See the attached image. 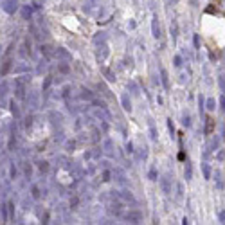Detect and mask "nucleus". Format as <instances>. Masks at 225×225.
I'll return each instance as SVG.
<instances>
[{
    "mask_svg": "<svg viewBox=\"0 0 225 225\" xmlns=\"http://www.w3.org/2000/svg\"><path fill=\"white\" fill-rule=\"evenodd\" d=\"M213 131H214V119H213V117H207V119H205V133L211 135Z\"/></svg>",
    "mask_w": 225,
    "mask_h": 225,
    "instance_id": "f257e3e1",
    "label": "nucleus"
},
{
    "mask_svg": "<svg viewBox=\"0 0 225 225\" xmlns=\"http://www.w3.org/2000/svg\"><path fill=\"white\" fill-rule=\"evenodd\" d=\"M160 184H162V189H164V193H169L171 191V186H169V180L164 176L162 180H160Z\"/></svg>",
    "mask_w": 225,
    "mask_h": 225,
    "instance_id": "f03ea898",
    "label": "nucleus"
},
{
    "mask_svg": "<svg viewBox=\"0 0 225 225\" xmlns=\"http://www.w3.org/2000/svg\"><path fill=\"white\" fill-rule=\"evenodd\" d=\"M202 171H204L205 180H209V178H211V168H209L207 164H202Z\"/></svg>",
    "mask_w": 225,
    "mask_h": 225,
    "instance_id": "7ed1b4c3",
    "label": "nucleus"
},
{
    "mask_svg": "<svg viewBox=\"0 0 225 225\" xmlns=\"http://www.w3.org/2000/svg\"><path fill=\"white\" fill-rule=\"evenodd\" d=\"M126 218H128L131 223H137V221H139V218H141V214H139V213H131V214H128Z\"/></svg>",
    "mask_w": 225,
    "mask_h": 225,
    "instance_id": "20e7f679",
    "label": "nucleus"
},
{
    "mask_svg": "<svg viewBox=\"0 0 225 225\" xmlns=\"http://www.w3.org/2000/svg\"><path fill=\"white\" fill-rule=\"evenodd\" d=\"M160 76H162V83H164V86H166V88H169V79H168V72H166V70H162V72H160Z\"/></svg>",
    "mask_w": 225,
    "mask_h": 225,
    "instance_id": "39448f33",
    "label": "nucleus"
},
{
    "mask_svg": "<svg viewBox=\"0 0 225 225\" xmlns=\"http://www.w3.org/2000/svg\"><path fill=\"white\" fill-rule=\"evenodd\" d=\"M160 31H159V25H157V18H153V36L155 38H159Z\"/></svg>",
    "mask_w": 225,
    "mask_h": 225,
    "instance_id": "423d86ee",
    "label": "nucleus"
},
{
    "mask_svg": "<svg viewBox=\"0 0 225 225\" xmlns=\"http://www.w3.org/2000/svg\"><path fill=\"white\" fill-rule=\"evenodd\" d=\"M205 105H207V110H216V101H214L213 97H211V99H207V103H205Z\"/></svg>",
    "mask_w": 225,
    "mask_h": 225,
    "instance_id": "0eeeda50",
    "label": "nucleus"
},
{
    "mask_svg": "<svg viewBox=\"0 0 225 225\" xmlns=\"http://www.w3.org/2000/svg\"><path fill=\"white\" fill-rule=\"evenodd\" d=\"M218 81H220V88H221V92L225 94V76H220V79H218Z\"/></svg>",
    "mask_w": 225,
    "mask_h": 225,
    "instance_id": "6e6552de",
    "label": "nucleus"
},
{
    "mask_svg": "<svg viewBox=\"0 0 225 225\" xmlns=\"http://www.w3.org/2000/svg\"><path fill=\"white\" fill-rule=\"evenodd\" d=\"M123 106H124L126 110H131V106H130V101H128V96H124V97H123Z\"/></svg>",
    "mask_w": 225,
    "mask_h": 225,
    "instance_id": "1a4fd4ad",
    "label": "nucleus"
},
{
    "mask_svg": "<svg viewBox=\"0 0 225 225\" xmlns=\"http://www.w3.org/2000/svg\"><path fill=\"white\" fill-rule=\"evenodd\" d=\"M191 175H193V169H191V166L187 164V168H186V178L189 180V178H191Z\"/></svg>",
    "mask_w": 225,
    "mask_h": 225,
    "instance_id": "9d476101",
    "label": "nucleus"
},
{
    "mask_svg": "<svg viewBox=\"0 0 225 225\" xmlns=\"http://www.w3.org/2000/svg\"><path fill=\"white\" fill-rule=\"evenodd\" d=\"M205 13H211V15H220V13H218V9H214V7H207V9H205Z\"/></svg>",
    "mask_w": 225,
    "mask_h": 225,
    "instance_id": "9b49d317",
    "label": "nucleus"
},
{
    "mask_svg": "<svg viewBox=\"0 0 225 225\" xmlns=\"http://www.w3.org/2000/svg\"><path fill=\"white\" fill-rule=\"evenodd\" d=\"M198 103H200V114H202V112H204V105H205V103H204V97H202V96H200Z\"/></svg>",
    "mask_w": 225,
    "mask_h": 225,
    "instance_id": "f8f14e48",
    "label": "nucleus"
},
{
    "mask_svg": "<svg viewBox=\"0 0 225 225\" xmlns=\"http://www.w3.org/2000/svg\"><path fill=\"white\" fill-rule=\"evenodd\" d=\"M220 105H221V110L225 112V94H223V96L220 97Z\"/></svg>",
    "mask_w": 225,
    "mask_h": 225,
    "instance_id": "ddd939ff",
    "label": "nucleus"
},
{
    "mask_svg": "<svg viewBox=\"0 0 225 225\" xmlns=\"http://www.w3.org/2000/svg\"><path fill=\"white\" fill-rule=\"evenodd\" d=\"M218 218H220V221H221V223H225V211H220Z\"/></svg>",
    "mask_w": 225,
    "mask_h": 225,
    "instance_id": "4468645a",
    "label": "nucleus"
},
{
    "mask_svg": "<svg viewBox=\"0 0 225 225\" xmlns=\"http://www.w3.org/2000/svg\"><path fill=\"white\" fill-rule=\"evenodd\" d=\"M195 47L200 49V38H198V34H195Z\"/></svg>",
    "mask_w": 225,
    "mask_h": 225,
    "instance_id": "2eb2a0df",
    "label": "nucleus"
},
{
    "mask_svg": "<svg viewBox=\"0 0 225 225\" xmlns=\"http://www.w3.org/2000/svg\"><path fill=\"white\" fill-rule=\"evenodd\" d=\"M223 159H225V151L220 150V153H218V160H223Z\"/></svg>",
    "mask_w": 225,
    "mask_h": 225,
    "instance_id": "dca6fc26",
    "label": "nucleus"
},
{
    "mask_svg": "<svg viewBox=\"0 0 225 225\" xmlns=\"http://www.w3.org/2000/svg\"><path fill=\"white\" fill-rule=\"evenodd\" d=\"M150 178H151V180H157V173H155V169L150 171Z\"/></svg>",
    "mask_w": 225,
    "mask_h": 225,
    "instance_id": "f3484780",
    "label": "nucleus"
},
{
    "mask_svg": "<svg viewBox=\"0 0 225 225\" xmlns=\"http://www.w3.org/2000/svg\"><path fill=\"white\" fill-rule=\"evenodd\" d=\"M175 65H176V67L182 65V60H180V56H176V58H175Z\"/></svg>",
    "mask_w": 225,
    "mask_h": 225,
    "instance_id": "a211bd4d",
    "label": "nucleus"
},
{
    "mask_svg": "<svg viewBox=\"0 0 225 225\" xmlns=\"http://www.w3.org/2000/svg\"><path fill=\"white\" fill-rule=\"evenodd\" d=\"M184 124H186V126H189V124H191V121H189V117H186V119H184Z\"/></svg>",
    "mask_w": 225,
    "mask_h": 225,
    "instance_id": "6ab92c4d",
    "label": "nucleus"
}]
</instances>
